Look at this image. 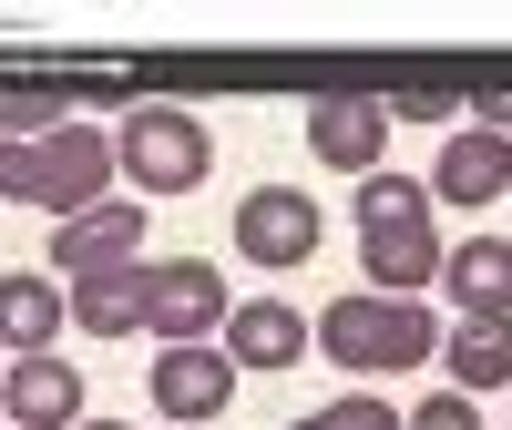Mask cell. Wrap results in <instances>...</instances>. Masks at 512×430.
Instances as JSON below:
<instances>
[{
	"instance_id": "7a4b0ae2",
	"label": "cell",
	"mask_w": 512,
	"mask_h": 430,
	"mask_svg": "<svg viewBox=\"0 0 512 430\" xmlns=\"http://www.w3.org/2000/svg\"><path fill=\"white\" fill-rule=\"evenodd\" d=\"M103 185H113V134H103V123H62V134L0 144V195H11V205H41L52 226L93 215Z\"/></svg>"
},
{
	"instance_id": "ffe728a7",
	"label": "cell",
	"mask_w": 512,
	"mask_h": 430,
	"mask_svg": "<svg viewBox=\"0 0 512 430\" xmlns=\"http://www.w3.org/2000/svg\"><path fill=\"white\" fill-rule=\"evenodd\" d=\"M72 430H123V420H72Z\"/></svg>"
},
{
	"instance_id": "6da1fadb",
	"label": "cell",
	"mask_w": 512,
	"mask_h": 430,
	"mask_svg": "<svg viewBox=\"0 0 512 430\" xmlns=\"http://www.w3.org/2000/svg\"><path fill=\"white\" fill-rule=\"evenodd\" d=\"M441 215H431V185L410 175H359V277L369 297H420L441 287Z\"/></svg>"
},
{
	"instance_id": "52a82bcc",
	"label": "cell",
	"mask_w": 512,
	"mask_h": 430,
	"mask_svg": "<svg viewBox=\"0 0 512 430\" xmlns=\"http://www.w3.org/2000/svg\"><path fill=\"white\" fill-rule=\"evenodd\" d=\"M144 390H154L164 430H205V420L236 400V359H226V349H164V359L144 369Z\"/></svg>"
},
{
	"instance_id": "9c48e42d",
	"label": "cell",
	"mask_w": 512,
	"mask_h": 430,
	"mask_svg": "<svg viewBox=\"0 0 512 430\" xmlns=\"http://www.w3.org/2000/svg\"><path fill=\"white\" fill-rule=\"evenodd\" d=\"M308 154L338 164V175H379V154H390V103L318 93V103H308Z\"/></svg>"
},
{
	"instance_id": "5b68a950",
	"label": "cell",
	"mask_w": 512,
	"mask_h": 430,
	"mask_svg": "<svg viewBox=\"0 0 512 430\" xmlns=\"http://www.w3.org/2000/svg\"><path fill=\"white\" fill-rule=\"evenodd\" d=\"M236 318V297L216 277V256H164L154 267V328H164V349H216Z\"/></svg>"
},
{
	"instance_id": "8fae6325",
	"label": "cell",
	"mask_w": 512,
	"mask_h": 430,
	"mask_svg": "<svg viewBox=\"0 0 512 430\" xmlns=\"http://www.w3.org/2000/svg\"><path fill=\"white\" fill-rule=\"evenodd\" d=\"M72 318L82 338H144L154 328V267H103V277H72Z\"/></svg>"
},
{
	"instance_id": "5bb4252c",
	"label": "cell",
	"mask_w": 512,
	"mask_h": 430,
	"mask_svg": "<svg viewBox=\"0 0 512 430\" xmlns=\"http://www.w3.org/2000/svg\"><path fill=\"white\" fill-rule=\"evenodd\" d=\"M226 359L256 369V379H267V369H297V359H308V318H297L287 297H246V308L226 318Z\"/></svg>"
},
{
	"instance_id": "e0dca14e",
	"label": "cell",
	"mask_w": 512,
	"mask_h": 430,
	"mask_svg": "<svg viewBox=\"0 0 512 430\" xmlns=\"http://www.w3.org/2000/svg\"><path fill=\"white\" fill-rule=\"evenodd\" d=\"M62 123H82V103L62 93V82H0V144L62 134Z\"/></svg>"
},
{
	"instance_id": "9a60e30c",
	"label": "cell",
	"mask_w": 512,
	"mask_h": 430,
	"mask_svg": "<svg viewBox=\"0 0 512 430\" xmlns=\"http://www.w3.org/2000/svg\"><path fill=\"white\" fill-rule=\"evenodd\" d=\"M441 287L461 318H512V236H461L441 256Z\"/></svg>"
},
{
	"instance_id": "d6986e66",
	"label": "cell",
	"mask_w": 512,
	"mask_h": 430,
	"mask_svg": "<svg viewBox=\"0 0 512 430\" xmlns=\"http://www.w3.org/2000/svg\"><path fill=\"white\" fill-rule=\"evenodd\" d=\"M410 430H482V410L461 400V390H431V400L410 410Z\"/></svg>"
},
{
	"instance_id": "7c38bea8",
	"label": "cell",
	"mask_w": 512,
	"mask_h": 430,
	"mask_svg": "<svg viewBox=\"0 0 512 430\" xmlns=\"http://www.w3.org/2000/svg\"><path fill=\"white\" fill-rule=\"evenodd\" d=\"M62 328H72L62 277H31V267L0 277V349H11V359H52V338H62Z\"/></svg>"
},
{
	"instance_id": "277c9868",
	"label": "cell",
	"mask_w": 512,
	"mask_h": 430,
	"mask_svg": "<svg viewBox=\"0 0 512 430\" xmlns=\"http://www.w3.org/2000/svg\"><path fill=\"white\" fill-rule=\"evenodd\" d=\"M113 175H134L144 195H195L205 175H216V134H205L185 103H144L113 134Z\"/></svg>"
},
{
	"instance_id": "ac0fdd59",
	"label": "cell",
	"mask_w": 512,
	"mask_h": 430,
	"mask_svg": "<svg viewBox=\"0 0 512 430\" xmlns=\"http://www.w3.org/2000/svg\"><path fill=\"white\" fill-rule=\"evenodd\" d=\"M287 430H410L379 390H349V400H328V410H308V420H287Z\"/></svg>"
},
{
	"instance_id": "30bf717a",
	"label": "cell",
	"mask_w": 512,
	"mask_h": 430,
	"mask_svg": "<svg viewBox=\"0 0 512 430\" xmlns=\"http://www.w3.org/2000/svg\"><path fill=\"white\" fill-rule=\"evenodd\" d=\"M502 195H512V144L461 123L441 144V164H431V205H502Z\"/></svg>"
},
{
	"instance_id": "7402d4cb",
	"label": "cell",
	"mask_w": 512,
	"mask_h": 430,
	"mask_svg": "<svg viewBox=\"0 0 512 430\" xmlns=\"http://www.w3.org/2000/svg\"><path fill=\"white\" fill-rule=\"evenodd\" d=\"M0 430H11V420H0Z\"/></svg>"
},
{
	"instance_id": "3957f363",
	"label": "cell",
	"mask_w": 512,
	"mask_h": 430,
	"mask_svg": "<svg viewBox=\"0 0 512 430\" xmlns=\"http://www.w3.org/2000/svg\"><path fill=\"white\" fill-rule=\"evenodd\" d=\"M308 338L328 349V369H359V379H390V369H420L441 359V328L420 297H328V318H308Z\"/></svg>"
},
{
	"instance_id": "8992f818",
	"label": "cell",
	"mask_w": 512,
	"mask_h": 430,
	"mask_svg": "<svg viewBox=\"0 0 512 430\" xmlns=\"http://www.w3.org/2000/svg\"><path fill=\"white\" fill-rule=\"evenodd\" d=\"M318 236H328V215L308 205V195H297V185H256L246 205H236V256H246V267H308V256H318Z\"/></svg>"
},
{
	"instance_id": "2e32d148",
	"label": "cell",
	"mask_w": 512,
	"mask_h": 430,
	"mask_svg": "<svg viewBox=\"0 0 512 430\" xmlns=\"http://www.w3.org/2000/svg\"><path fill=\"white\" fill-rule=\"evenodd\" d=\"M441 369H451V390H461V400L512 390V318H461V328L441 338Z\"/></svg>"
},
{
	"instance_id": "44dd1931",
	"label": "cell",
	"mask_w": 512,
	"mask_h": 430,
	"mask_svg": "<svg viewBox=\"0 0 512 430\" xmlns=\"http://www.w3.org/2000/svg\"><path fill=\"white\" fill-rule=\"evenodd\" d=\"M0 379H11V369H0Z\"/></svg>"
},
{
	"instance_id": "4fadbf2b",
	"label": "cell",
	"mask_w": 512,
	"mask_h": 430,
	"mask_svg": "<svg viewBox=\"0 0 512 430\" xmlns=\"http://www.w3.org/2000/svg\"><path fill=\"white\" fill-rule=\"evenodd\" d=\"M0 420H11V430H72L82 420V369L11 359V379H0Z\"/></svg>"
},
{
	"instance_id": "ba28073f",
	"label": "cell",
	"mask_w": 512,
	"mask_h": 430,
	"mask_svg": "<svg viewBox=\"0 0 512 430\" xmlns=\"http://www.w3.org/2000/svg\"><path fill=\"white\" fill-rule=\"evenodd\" d=\"M103 267H144V205H93L72 215V226H52V277H103Z\"/></svg>"
}]
</instances>
